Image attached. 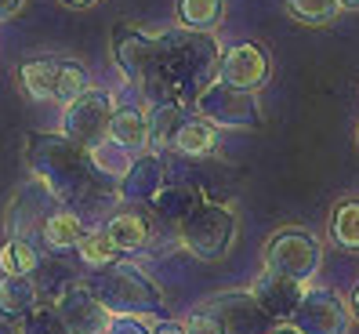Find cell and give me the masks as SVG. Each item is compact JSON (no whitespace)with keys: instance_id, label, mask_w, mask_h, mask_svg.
Masks as SVG:
<instances>
[{"instance_id":"cell-20","label":"cell","mask_w":359,"mask_h":334,"mask_svg":"<svg viewBox=\"0 0 359 334\" xmlns=\"http://www.w3.org/2000/svg\"><path fill=\"white\" fill-rule=\"evenodd\" d=\"M83 218L73 211V207H55V211L44 218V225H40V236H44V243L51 250H73L80 240H83Z\"/></svg>"},{"instance_id":"cell-31","label":"cell","mask_w":359,"mask_h":334,"mask_svg":"<svg viewBox=\"0 0 359 334\" xmlns=\"http://www.w3.org/2000/svg\"><path fill=\"white\" fill-rule=\"evenodd\" d=\"M22 334H69L55 305H36L29 316L22 320Z\"/></svg>"},{"instance_id":"cell-30","label":"cell","mask_w":359,"mask_h":334,"mask_svg":"<svg viewBox=\"0 0 359 334\" xmlns=\"http://www.w3.org/2000/svg\"><path fill=\"white\" fill-rule=\"evenodd\" d=\"M33 283H36V290L40 295H51L55 302H58V295L66 290L69 283H73V276L62 269L58 262H44L40 258V265H36V273H33Z\"/></svg>"},{"instance_id":"cell-15","label":"cell","mask_w":359,"mask_h":334,"mask_svg":"<svg viewBox=\"0 0 359 334\" xmlns=\"http://www.w3.org/2000/svg\"><path fill=\"white\" fill-rule=\"evenodd\" d=\"M55 207H58V200L48 193V185H44V182H40V185H26V189L15 196L11 215H8L11 233L26 240L29 229H40V225H44V218L55 211Z\"/></svg>"},{"instance_id":"cell-14","label":"cell","mask_w":359,"mask_h":334,"mask_svg":"<svg viewBox=\"0 0 359 334\" xmlns=\"http://www.w3.org/2000/svg\"><path fill=\"white\" fill-rule=\"evenodd\" d=\"M160 189H163V160L156 153H142L138 160H131L120 178V200L135 207H149Z\"/></svg>"},{"instance_id":"cell-38","label":"cell","mask_w":359,"mask_h":334,"mask_svg":"<svg viewBox=\"0 0 359 334\" xmlns=\"http://www.w3.org/2000/svg\"><path fill=\"white\" fill-rule=\"evenodd\" d=\"M62 4H69V8H88V4H95V0H62Z\"/></svg>"},{"instance_id":"cell-1","label":"cell","mask_w":359,"mask_h":334,"mask_svg":"<svg viewBox=\"0 0 359 334\" xmlns=\"http://www.w3.org/2000/svg\"><path fill=\"white\" fill-rule=\"evenodd\" d=\"M156 51L175 102H196L218 80L222 48L210 33L185 29V26L167 29L163 36H156Z\"/></svg>"},{"instance_id":"cell-7","label":"cell","mask_w":359,"mask_h":334,"mask_svg":"<svg viewBox=\"0 0 359 334\" xmlns=\"http://www.w3.org/2000/svg\"><path fill=\"white\" fill-rule=\"evenodd\" d=\"M113 109L116 102L109 98V91H98V88H88L83 95H76L69 106H66V138H73L83 149H95L98 142L109 138V120H113Z\"/></svg>"},{"instance_id":"cell-39","label":"cell","mask_w":359,"mask_h":334,"mask_svg":"<svg viewBox=\"0 0 359 334\" xmlns=\"http://www.w3.org/2000/svg\"><path fill=\"white\" fill-rule=\"evenodd\" d=\"M355 316H359V287H355Z\"/></svg>"},{"instance_id":"cell-37","label":"cell","mask_w":359,"mask_h":334,"mask_svg":"<svg viewBox=\"0 0 359 334\" xmlns=\"http://www.w3.org/2000/svg\"><path fill=\"white\" fill-rule=\"evenodd\" d=\"M337 8H345V11H359V0H337Z\"/></svg>"},{"instance_id":"cell-8","label":"cell","mask_w":359,"mask_h":334,"mask_svg":"<svg viewBox=\"0 0 359 334\" xmlns=\"http://www.w3.org/2000/svg\"><path fill=\"white\" fill-rule=\"evenodd\" d=\"M196 109L207 123L215 128H258L262 123V106L250 91H236L225 84H210V88L196 98Z\"/></svg>"},{"instance_id":"cell-36","label":"cell","mask_w":359,"mask_h":334,"mask_svg":"<svg viewBox=\"0 0 359 334\" xmlns=\"http://www.w3.org/2000/svg\"><path fill=\"white\" fill-rule=\"evenodd\" d=\"M269 334H302V330L294 327V323H272V327H269Z\"/></svg>"},{"instance_id":"cell-17","label":"cell","mask_w":359,"mask_h":334,"mask_svg":"<svg viewBox=\"0 0 359 334\" xmlns=\"http://www.w3.org/2000/svg\"><path fill=\"white\" fill-rule=\"evenodd\" d=\"M105 233L120 250H142L149 247L153 240V211L142 215V211H116L109 222H105Z\"/></svg>"},{"instance_id":"cell-18","label":"cell","mask_w":359,"mask_h":334,"mask_svg":"<svg viewBox=\"0 0 359 334\" xmlns=\"http://www.w3.org/2000/svg\"><path fill=\"white\" fill-rule=\"evenodd\" d=\"M109 142L120 145L123 153H138L149 142V116L138 106H116L109 120Z\"/></svg>"},{"instance_id":"cell-23","label":"cell","mask_w":359,"mask_h":334,"mask_svg":"<svg viewBox=\"0 0 359 334\" xmlns=\"http://www.w3.org/2000/svg\"><path fill=\"white\" fill-rule=\"evenodd\" d=\"M36 265H40V250L29 240L11 236L0 247V269H4V276H33Z\"/></svg>"},{"instance_id":"cell-28","label":"cell","mask_w":359,"mask_h":334,"mask_svg":"<svg viewBox=\"0 0 359 334\" xmlns=\"http://www.w3.org/2000/svg\"><path fill=\"white\" fill-rule=\"evenodd\" d=\"M91 88V80H88V69L80 66V62H62L58 58V80H55V102H69L76 95H83Z\"/></svg>"},{"instance_id":"cell-13","label":"cell","mask_w":359,"mask_h":334,"mask_svg":"<svg viewBox=\"0 0 359 334\" xmlns=\"http://www.w3.org/2000/svg\"><path fill=\"white\" fill-rule=\"evenodd\" d=\"M250 295H255V302L265 309V316L272 323H287L294 316V309H298L305 287L298 280L280 276V273H272V269H265V273L255 280V287H250Z\"/></svg>"},{"instance_id":"cell-34","label":"cell","mask_w":359,"mask_h":334,"mask_svg":"<svg viewBox=\"0 0 359 334\" xmlns=\"http://www.w3.org/2000/svg\"><path fill=\"white\" fill-rule=\"evenodd\" d=\"M153 334H185V323H178V320H160V323L153 327Z\"/></svg>"},{"instance_id":"cell-4","label":"cell","mask_w":359,"mask_h":334,"mask_svg":"<svg viewBox=\"0 0 359 334\" xmlns=\"http://www.w3.org/2000/svg\"><path fill=\"white\" fill-rule=\"evenodd\" d=\"M113 62L120 73L128 76L135 88L156 106V102H171V84L163 76V62L156 51V40L138 33L135 26H116L113 29Z\"/></svg>"},{"instance_id":"cell-11","label":"cell","mask_w":359,"mask_h":334,"mask_svg":"<svg viewBox=\"0 0 359 334\" xmlns=\"http://www.w3.org/2000/svg\"><path fill=\"white\" fill-rule=\"evenodd\" d=\"M269 69H272V62H269V51L262 44H232L229 51H222L218 84L255 95L258 88H265Z\"/></svg>"},{"instance_id":"cell-24","label":"cell","mask_w":359,"mask_h":334,"mask_svg":"<svg viewBox=\"0 0 359 334\" xmlns=\"http://www.w3.org/2000/svg\"><path fill=\"white\" fill-rule=\"evenodd\" d=\"M182 102H156L153 113H149V142L156 145V149H171V138L178 131V123H182Z\"/></svg>"},{"instance_id":"cell-22","label":"cell","mask_w":359,"mask_h":334,"mask_svg":"<svg viewBox=\"0 0 359 334\" xmlns=\"http://www.w3.org/2000/svg\"><path fill=\"white\" fill-rule=\"evenodd\" d=\"M55 80H58V58H29L22 62V88L40 102H55Z\"/></svg>"},{"instance_id":"cell-26","label":"cell","mask_w":359,"mask_h":334,"mask_svg":"<svg viewBox=\"0 0 359 334\" xmlns=\"http://www.w3.org/2000/svg\"><path fill=\"white\" fill-rule=\"evenodd\" d=\"M76 250H80L83 265H91V269H105V265L120 262V247L109 240V233H105V229H88V233H83V240L76 243Z\"/></svg>"},{"instance_id":"cell-25","label":"cell","mask_w":359,"mask_h":334,"mask_svg":"<svg viewBox=\"0 0 359 334\" xmlns=\"http://www.w3.org/2000/svg\"><path fill=\"white\" fill-rule=\"evenodd\" d=\"M222 11H225L222 0H178V18L185 29L210 33L222 22Z\"/></svg>"},{"instance_id":"cell-2","label":"cell","mask_w":359,"mask_h":334,"mask_svg":"<svg viewBox=\"0 0 359 334\" xmlns=\"http://www.w3.org/2000/svg\"><path fill=\"white\" fill-rule=\"evenodd\" d=\"M26 160H29V171L48 185V193L62 207L80 203L98 178L91 149H83L66 135H29Z\"/></svg>"},{"instance_id":"cell-10","label":"cell","mask_w":359,"mask_h":334,"mask_svg":"<svg viewBox=\"0 0 359 334\" xmlns=\"http://www.w3.org/2000/svg\"><path fill=\"white\" fill-rule=\"evenodd\" d=\"M287 323H294L302 334H348V309L334 290L316 287L302 295L298 309H294V316Z\"/></svg>"},{"instance_id":"cell-3","label":"cell","mask_w":359,"mask_h":334,"mask_svg":"<svg viewBox=\"0 0 359 334\" xmlns=\"http://www.w3.org/2000/svg\"><path fill=\"white\" fill-rule=\"evenodd\" d=\"M88 290L109 309V316H163L160 287L131 262L91 269Z\"/></svg>"},{"instance_id":"cell-9","label":"cell","mask_w":359,"mask_h":334,"mask_svg":"<svg viewBox=\"0 0 359 334\" xmlns=\"http://www.w3.org/2000/svg\"><path fill=\"white\" fill-rule=\"evenodd\" d=\"M215 316L222 334H269L272 320L265 316V309L255 302L250 290H225V295L207 298L203 305Z\"/></svg>"},{"instance_id":"cell-5","label":"cell","mask_w":359,"mask_h":334,"mask_svg":"<svg viewBox=\"0 0 359 334\" xmlns=\"http://www.w3.org/2000/svg\"><path fill=\"white\" fill-rule=\"evenodd\" d=\"M236 240V215L222 203H200L193 215L178 225V243L200 262H218L229 255Z\"/></svg>"},{"instance_id":"cell-6","label":"cell","mask_w":359,"mask_h":334,"mask_svg":"<svg viewBox=\"0 0 359 334\" xmlns=\"http://www.w3.org/2000/svg\"><path fill=\"white\" fill-rule=\"evenodd\" d=\"M265 269L305 283L316 269H320V240H316L309 229H298V225L280 229L265 247Z\"/></svg>"},{"instance_id":"cell-12","label":"cell","mask_w":359,"mask_h":334,"mask_svg":"<svg viewBox=\"0 0 359 334\" xmlns=\"http://www.w3.org/2000/svg\"><path fill=\"white\" fill-rule=\"evenodd\" d=\"M55 312L62 316V323H66L69 334H105V327H109V320H113L109 309L88 290V283H76V280L58 295Z\"/></svg>"},{"instance_id":"cell-33","label":"cell","mask_w":359,"mask_h":334,"mask_svg":"<svg viewBox=\"0 0 359 334\" xmlns=\"http://www.w3.org/2000/svg\"><path fill=\"white\" fill-rule=\"evenodd\" d=\"M105 334H153V330L142 316H113L109 327H105Z\"/></svg>"},{"instance_id":"cell-32","label":"cell","mask_w":359,"mask_h":334,"mask_svg":"<svg viewBox=\"0 0 359 334\" xmlns=\"http://www.w3.org/2000/svg\"><path fill=\"white\" fill-rule=\"evenodd\" d=\"M185 334H222L218 330V323H215V316L200 305L196 312H189V320H185Z\"/></svg>"},{"instance_id":"cell-16","label":"cell","mask_w":359,"mask_h":334,"mask_svg":"<svg viewBox=\"0 0 359 334\" xmlns=\"http://www.w3.org/2000/svg\"><path fill=\"white\" fill-rule=\"evenodd\" d=\"M203 203V196H200V189L196 185H185V182H175V185H163V189L156 193V200L149 203V211L160 218V222H167L171 229H178L189 215L196 211V207Z\"/></svg>"},{"instance_id":"cell-29","label":"cell","mask_w":359,"mask_h":334,"mask_svg":"<svg viewBox=\"0 0 359 334\" xmlns=\"http://www.w3.org/2000/svg\"><path fill=\"white\" fill-rule=\"evenodd\" d=\"M283 4L305 26H323V22H330V18L341 11V8H337V0H283Z\"/></svg>"},{"instance_id":"cell-19","label":"cell","mask_w":359,"mask_h":334,"mask_svg":"<svg viewBox=\"0 0 359 334\" xmlns=\"http://www.w3.org/2000/svg\"><path fill=\"white\" fill-rule=\"evenodd\" d=\"M40 305L33 276H0V320H26Z\"/></svg>"},{"instance_id":"cell-21","label":"cell","mask_w":359,"mask_h":334,"mask_svg":"<svg viewBox=\"0 0 359 334\" xmlns=\"http://www.w3.org/2000/svg\"><path fill=\"white\" fill-rule=\"evenodd\" d=\"M215 145H218V131L203 116H185L171 138V149L185 156H207V153H215Z\"/></svg>"},{"instance_id":"cell-27","label":"cell","mask_w":359,"mask_h":334,"mask_svg":"<svg viewBox=\"0 0 359 334\" xmlns=\"http://www.w3.org/2000/svg\"><path fill=\"white\" fill-rule=\"evenodd\" d=\"M330 236L337 240V247H345V250H359V200H345V203H337L334 222H330Z\"/></svg>"},{"instance_id":"cell-35","label":"cell","mask_w":359,"mask_h":334,"mask_svg":"<svg viewBox=\"0 0 359 334\" xmlns=\"http://www.w3.org/2000/svg\"><path fill=\"white\" fill-rule=\"evenodd\" d=\"M22 4H26V0H0V22H4V18H11Z\"/></svg>"}]
</instances>
